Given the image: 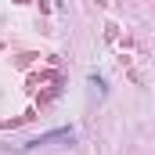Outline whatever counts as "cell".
Segmentation results:
<instances>
[{
  "mask_svg": "<svg viewBox=\"0 0 155 155\" xmlns=\"http://www.w3.org/2000/svg\"><path fill=\"white\" fill-rule=\"evenodd\" d=\"M51 141H72V126H65V130H51V134H40L29 148H36V144H51Z\"/></svg>",
  "mask_w": 155,
  "mask_h": 155,
  "instance_id": "cell-1",
  "label": "cell"
}]
</instances>
